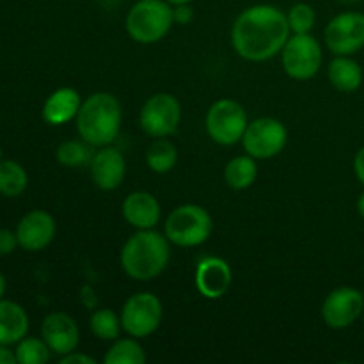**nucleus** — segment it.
<instances>
[{
	"label": "nucleus",
	"instance_id": "aec40b11",
	"mask_svg": "<svg viewBox=\"0 0 364 364\" xmlns=\"http://www.w3.org/2000/svg\"><path fill=\"white\" fill-rule=\"evenodd\" d=\"M329 80L338 91L354 92L363 84V70L350 55H338L329 64Z\"/></svg>",
	"mask_w": 364,
	"mask_h": 364
},
{
	"label": "nucleus",
	"instance_id": "dca6fc26",
	"mask_svg": "<svg viewBox=\"0 0 364 364\" xmlns=\"http://www.w3.org/2000/svg\"><path fill=\"white\" fill-rule=\"evenodd\" d=\"M233 272L226 259L208 256L201 259L196 269V288L205 299H220L230 290Z\"/></svg>",
	"mask_w": 364,
	"mask_h": 364
},
{
	"label": "nucleus",
	"instance_id": "7ed1b4c3",
	"mask_svg": "<svg viewBox=\"0 0 364 364\" xmlns=\"http://www.w3.org/2000/svg\"><path fill=\"white\" fill-rule=\"evenodd\" d=\"M77 132L82 141L95 148L110 146L119 135L123 110L110 92H92L82 102L77 114Z\"/></svg>",
	"mask_w": 364,
	"mask_h": 364
},
{
	"label": "nucleus",
	"instance_id": "20e7f679",
	"mask_svg": "<svg viewBox=\"0 0 364 364\" xmlns=\"http://www.w3.org/2000/svg\"><path fill=\"white\" fill-rule=\"evenodd\" d=\"M173 25V6L167 0H137L124 21L128 36L141 45L159 43Z\"/></svg>",
	"mask_w": 364,
	"mask_h": 364
},
{
	"label": "nucleus",
	"instance_id": "72a5a7b5",
	"mask_svg": "<svg viewBox=\"0 0 364 364\" xmlns=\"http://www.w3.org/2000/svg\"><path fill=\"white\" fill-rule=\"evenodd\" d=\"M358 212H359V215L364 219V192L359 196V199H358Z\"/></svg>",
	"mask_w": 364,
	"mask_h": 364
},
{
	"label": "nucleus",
	"instance_id": "39448f33",
	"mask_svg": "<svg viewBox=\"0 0 364 364\" xmlns=\"http://www.w3.org/2000/svg\"><path fill=\"white\" fill-rule=\"evenodd\" d=\"M212 230V215L199 205L176 206L164 224V235L178 247H198L205 244Z\"/></svg>",
	"mask_w": 364,
	"mask_h": 364
},
{
	"label": "nucleus",
	"instance_id": "f03ea898",
	"mask_svg": "<svg viewBox=\"0 0 364 364\" xmlns=\"http://www.w3.org/2000/svg\"><path fill=\"white\" fill-rule=\"evenodd\" d=\"M171 242L155 230H139L121 249V269L135 281H151L166 270L171 258Z\"/></svg>",
	"mask_w": 364,
	"mask_h": 364
},
{
	"label": "nucleus",
	"instance_id": "bb28decb",
	"mask_svg": "<svg viewBox=\"0 0 364 364\" xmlns=\"http://www.w3.org/2000/svg\"><path fill=\"white\" fill-rule=\"evenodd\" d=\"M92 155L85 141H66L57 148V160L64 167H82L91 162Z\"/></svg>",
	"mask_w": 364,
	"mask_h": 364
},
{
	"label": "nucleus",
	"instance_id": "2eb2a0df",
	"mask_svg": "<svg viewBox=\"0 0 364 364\" xmlns=\"http://www.w3.org/2000/svg\"><path fill=\"white\" fill-rule=\"evenodd\" d=\"M89 171L96 187L102 191H114L123 183L127 174V160L119 149L103 146L92 155Z\"/></svg>",
	"mask_w": 364,
	"mask_h": 364
},
{
	"label": "nucleus",
	"instance_id": "a878e982",
	"mask_svg": "<svg viewBox=\"0 0 364 364\" xmlns=\"http://www.w3.org/2000/svg\"><path fill=\"white\" fill-rule=\"evenodd\" d=\"M14 354L20 364H45L48 363L50 350L48 345L45 343V340H39V338H28L25 336L23 340H20L14 348Z\"/></svg>",
	"mask_w": 364,
	"mask_h": 364
},
{
	"label": "nucleus",
	"instance_id": "412c9836",
	"mask_svg": "<svg viewBox=\"0 0 364 364\" xmlns=\"http://www.w3.org/2000/svg\"><path fill=\"white\" fill-rule=\"evenodd\" d=\"M256 176H258V166L256 159H252L251 155L235 156L224 169V181L235 191H245L251 187Z\"/></svg>",
	"mask_w": 364,
	"mask_h": 364
},
{
	"label": "nucleus",
	"instance_id": "f3484780",
	"mask_svg": "<svg viewBox=\"0 0 364 364\" xmlns=\"http://www.w3.org/2000/svg\"><path fill=\"white\" fill-rule=\"evenodd\" d=\"M124 220L137 230H153L160 220V203L146 191H135L124 198L121 206Z\"/></svg>",
	"mask_w": 364,
	"mask_h": 364
},
{
	"label": "nucleus",
	"instance_id": "e433bc0d",
	"mask_svg": "<svg viewBox=\"0 0 364 364\" xmlns=\"http://www.w3.org/2000/svg\"><path fill=\"white\" fill-rule=\"evenodd\" d=\"M0 160H4L2 159V146H0Z\"/></svg>",
	"mask_w": 364,
	"mask_h": 364
},
{
	"label": "nucleus",
	"instance_id": "7c9ffc66",
	"mask_svg": "<svg viewBox=\"0 0 364 364\" xmlns=\"http://www.w3.org/2000/svg\"><path fill=\"white\" fill-rule=\"evenodd\" d=\"M59 363L60 364H95L96 361L92 358H89V355L82 354V352L73 350L66 355H60Z\"/></svg>",
	"mask_w": 364,
	"mask_h": 364
},
{
	"label": "nucleus",
	"instance_id": "9b49d317",
	"mask_svg": "<svg viewBox=\"0 0 364 364\" xmlns=\"http://www.w3.org/2000/svg\"><path fill=\"white\" fill-rule=\"evenodd\" d=\"M326 45L334 55H352L364 46V14L340 13L327 23Z\"/></svg>",
	"mask_w": 364,
	"mask_h": 364
},
{
	"label": "nucleus",
	"instance_id": "473e14b6",
	"mask_svg": "<svg viewBox=\"0 0 364 364\" xmlns=\"http://www.w3.org/2000/svg\"><path fill=\"white\" fill-rule=\"evenodd\" d=\"M16 354L11 350L9 345H0V364H16Z\"/></svg>",
	"mask_w": 364,
	"mask_h": 364
},
{
	"label": "nucleus",
	"instance_id": "c9c22d12",
	"mask_svg": "<svg viewBox=\"0 0 364 364\" xmlns=\"http://www.w3.org/2000/svg\"><path fill=\"white\" fill-rule=\"evenodd\" d=\"M171 6H180V4H191L192 0H167Z\"/></svg>",
	"mask_w": 364,
	"mask_h": 364
},
{
	"label": "nucleus",
	"instance_id": "1a4fd4ad",
	"mask_svg": "<svg viewBox=\"0 0 364 364\" xmlns=\"http://www.w3.org/2000/svg\"><path fill=\"white\" fill-rule=\"evenodd\" d=\"M181 123V105L176 96L156 92L149 96L141 109L139 124L142 132L153 139L169 137L176 134Z\"/></svg>",
	"mask_w": 364,
	"mask_h": 364
},
{
	"label": "nucleus",
	"instance_id": "6e6552de",
	"mask_svg": "<svg viewBox=\"0 0 364 364\" xmlns=\"http://www.w3.org/2000/svg\"><path fill=\"white\" fill-rule=\"evenodd\" d=\"M162 315L164 309L160 299L149 291H141L124 302L119 316L124 333L141 340L151 336L159 329Z\"/></svg>",
	"mask_w": 364,
	"mask_h": 364
},
{
	"label": "nucleus",
	"instance_id": "ddd939ff",
	"mask_svg": "<svg viewBox=\"0 0 364 364\" xmlns=\"http://www.w3.org/2000/svg\"><path fill=\"white\" fill-rule=\"evenodd\" d=\"M55 220L45 210H32L25 213L16 226L18 244L28 252H38L48 247L55 238Z\"/></svg>",
	"mask_w": 364,
	"mask_h": 364
},
{
	"label": "nucleus",
	"instance_id": "b1692460",
	"mask_svg": "<svg viewBox=\"0 0 364 364\" xmlns=\"http://www.w3.org/2000/svg\"><path fill=\"white\" fill-rule=\"evenodd\" d=\"M105 364H144L146 352L141 345L137 343V338H123V340H114L112 347L107 350Z\"/></svg>",
	"mask_w": 364,
	"mask_h": 364
},
{
	"label": "nucleus",
	"instance_id": "393cba45",
	"mask_svg": "<svg viewBox=\"0 0 364 364\" xmlns=\"http://www.w3.org/2000/svg\"><path fill=\"white\" fill-rule=\"evenodd\" d=\"M89 327L91 333L95 334L98 340L103 341H114L119 338L123 326H121V316H117L112 309H96L89 320Z\"/></svg>",
	"mask_w": 364,
	"mask_h": 364
},
{
	"label": "nucleus",
	"instance_id": "c756f323",
	"mask_svg": "<svg viewBox=\"0 0 364 364\" xmlns=\"http://www.w3.org/2000/svg\"><path fill=\"white\" fill-rule=\"evenodd\" d=\"M173 18H174V23L188 25L192 20H194V9H192L191 4L173 6Z\"/></svg>",
	"mask_w": 364,
	"mask_h": 364
},
{
	"label": "nucleus",
	"instance_id": "423d86ee",
	"mask_svg": "<svg viewBox=\"0 0 364 364\" xmlns=\"http://www.w3.org/2000/svg\"><path fill=\"white\" fill-rule=\"evenodd\" d=\"M247 112L235 100H217L208 109L205 127L212 141L220 146H233L244 139L247 130Z\"/></svg>",
	"mask_w": 364,
	"mask_h": 364
},
{
	"label": "nucleus",
	"instance_id": "4468645a",
	"mask_svg": "<svg viewBox=\"0 0 364 364\" xmlns=\"http://www.w3.org/2000/svg\"><path fill=\"white\" fill-rule=\"evenodd\" d=\"M41 338L50 350L57 355H66L77 350L80 343V331L77 322L66 313H50L41 323Z\"/></svg>",
	"mask_w": 364,
	"mask_h": 364
},
{
	"label": "nucleus",
	"instance_id": "f8f14e48",
	"mask_svg": "<svg viewBox=\"0 0 364 364\" xmlns=\"http://www.w3.org/2000/svg\"><path fill=\"white\" fill-rule=\"evenodd\" d=\"M364 311V297L359 290L340 287L331 291L322 304V318L331 329L350 327Z\"/></svg>",
	"mask_w": 364,
	"mask_h": 364
},
{
	"label": "nucleus",
	"instance_id": "4be33fe9",
	"mask_svg": "<svg viewBox=\"0 0 364 364\" xmlns=\"http://www.w3.org/2000/svg\"><path fill=\"white\" fill-rule=\"evenodd\" d=\"M178 162V149L169 139L159 137L146 149V164L156 174L169 173Z\"/></svg>",
	"mask_w": 364,
	"mask_h": 364
},
{
	"label": "nucleus",
	"instance_id": "cd10ccee",
	"mask_svg": "<svg viewBox=\"0 0 364 364\" xmlns=\"http://www.w3.org/2000/svg\"><path fill=\"white\" fill-rule=\"evenodd\" d=\"M291 34H309L315 27V9L309 4L299 2L290 7L287 14Z\"/></svg>",
	"mask_w": 364,
	"mask_h": 364
},
{
	"label": "nucleus",
	"instance_id": "5701e85b",
	"mask_svg": "<svg viewBox=\"0 0 364 364\" xmlns=\"http://www.w3.org/2000/svg\"><path fill=\"white\" fill-rule=\"evenodd\" d=\"M28 185L27 171L14 160H0V194L18 198Z\"/></svg>",
	"mask_w": 364,
	"mask_h": 364
},
{
	"label": "nucleus",
	"instance_id": "9d476101",
	"mask_svg": "<svg viewBox=\"0 0 364 364\" xmlns=\"http://www.w3.org/2000/svg\"><path fill=\"white\" fill-rule=\"evenodd\" d=\"M288 141L287 127L276 117H258L249 121L242 144L247 155L256 160H267L279 155Z\"/></svg>",
	"mask_w": 364,
	"mask_h": 364
},
{
	"label": "nucleus",
	"instance_id": "0eeeda50",
	"mask_svg": "<svg viewBox=\"0 0 364 364\" xmlns=\"http://www.w3.org/2000/svg\"><path fill=\"white\" fill-rule=\"evenodd\" d=\"M281 59L288 77L311 80L322 68V46L311 34H291L281 50Z\"/></svg>",
	"mask_w": 364,
	"mask_h": 364
},
{
	"label": "nucleus",
	"instance_id": "2f4dec72",
	"mask_svg": "<svg viewBox=\"0 0 364 364\" xmlns=\"http://www.w3.org/2000/svg\"><path fill=\"white\" fill-rule=\"evenodd\" d=\"M354 173L358 176V180L361 181V185H364V146L355 153L354 159Z\"/></svg>",
	"mask_w": 364,
	"mask_h": 364
},
{
	"label": "nucleus",
	"instance_id": "6ab92c4d",
	"mask_svg": "<svg viewBox=\"0 0 364 364\" xmlns=\"http://www.w3.org/2000/svg\"><path fill=\"white\" fill-rule=\"evenodd\" d=\"M27 333V311L18 302L0 299V345H16Z\"/></svg>",
	"mask_w": 364,
	"mask_h": 364
},
{
	"label": "nucleus",
	"instance_id": "c85d7f7f",
	"mask_svg": "<svg viewBox=\"0 0 364 364\" xmlns=\"http://www.w3.org/2000/svg\"><path fill=\"white\" fill-rule=\"evenodd\" d=\"M18 237L16 231L11 230H0V256H7L18 247Z\"/></svg>",
	"mask_w": 364,
	"mask_h": 364
},
{
	"label": "nucleus",
	"instance_id": "f257e3e1",
	"mask_svg": "<svg viewBox=\"0 0 364 364\" xmlns=\"http://www.w3.org/2000/svg\"><path fill=\"white\" fill-rule=\"evenodd\" d=\"M290 34L283 11L269 4H258L237 16L231 27V45L242 59L263 63L281 53Z\"/></svg>",
	"mask_w": 364,
	"mask_h": 364
},
{
	"label": "nucleus",
	"instance_id": "f704fd0d",
	"mask_svg": "<svg viewBox=\"0 0 364 364\" xmlns=\"http://www.w3.org/2000/svg\"><path fill=\"white\" fill-rule=\"evenodd\" d=\"M4 294H6V277L0 272V299L4 297Z\"/></svg>",
	"mask_w": 364,
	"mask_h": 364
},
{
	"label": "nucleus",
	"instance_id": "a211bd4d",
	"mask_svg": "<svg viewBox=\"0 0 364 364\" xmlns=\"http://www.w3.org/2000/svg\"><path fill=\"white\" fill-rule=\"evenodd\" d=\"M80 105L82 98L78 91H75L73 87H60L46 98L43 105V119L53 127L66 124L77 117Z\"/></svg>",
	"mask_w": 364,
	"mask_h": 364
}]
</instances>
